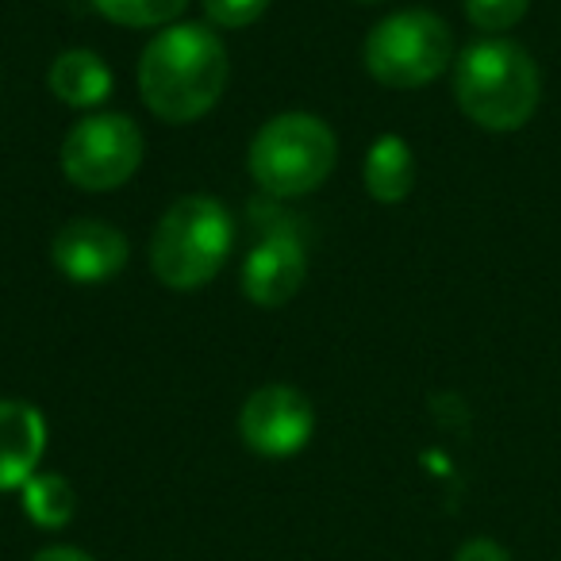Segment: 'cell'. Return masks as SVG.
<instances>
[{"instance_id":"16","label":"cell","mask_w":561,"mask_h":561,"mask_svg":"<svg viewBox=\"0 0 561 561\" xmlns=\"http://www.w3.org/2000/svg\"><path fill=\"white\" fill-rule=\"evenodd\" d=\"M273 0H201L204 20L219 32H242V27H254L257 20L270 12Z\"/></svg>"},{"instance_id":"15","label":"cell","mask_w":561,"mask_h":561,"mask_svg":"<svg viewBox=\"0 0 561 561\" xmlns=\"http://www.w3.org/2000/svg\"><path fill=\"white\" fill-rule=\"evenodd\" d=\"M466 20L481 35H504L530 12V0H461Z\"/></svg>"},{"instance_id":"6","label":"cell","mask_w":561,"mask_h":561,"mask_svg":"<svg viewBox=\"0 0 561 561\" xmlns=\"http://www.w3.org/2000/svg\"><path fill=\"white\" fill-rule=\"evenodd\" d=\"M147 139L127 112H85L66 131L58 165L81 193H116L139 173Z\"/></svg>"},{"instance_id":"9","label":"cell","mask_w":561,"mask_h":561,"mask_svg":"<svg viewBox=\"0 0 561 561\" xmlns=\"http://www.w3.org/2000/svg\"><path fill=\"white\" fill-rule=\"evenodd\" d=\"M131 257V242L104 219H70L50 239V265L73 285H104L119 277Z\"/></svg>"},{"instance_id":"4","label":"cell","mask_w":561,"mask_h":561,"mask_svg":"<svg viewBox=\"0 0 561 561\" xmlns=\"http://www.w3.org/2000/svg\"><path fill=\"white\" fill-rule=\"evenodd\" d=\"M339 162V135L316 112H280L254 131L247 170L270 201H300L328 185Z\"/></svg>"},{"instance_id":"8","label":"cell","mask_w":561,"mask_h":561,"mask_svg":"<svg viewBox=\"0 0 561 561\" xmlns=\"http://www.w3.org/2000/svg\"><path fill=\"white\" fill-rule=\"evenodd\" d=\"M308 280V250L293 227H270L242 257L239 289L254 308H285Z\"/></svg>"},{"instance_id":"5","label":"cell","mask_w":561,"mask_h":561,"mask_svg":"<svg viewBox=\"0 0 561 561\" xmlns=\"http://www.w3.org/2000/svg\"><path fill=\"white\" fill-rule=\"evenodd\" d=\"M454 32L431 9L389 12L369 27L362 43V66L385 89H423L454 66Z\"/></svg>"},{"instance_id":"2","label":"cell","mask_w":561,"mask_h":561,"mask_svg":"<svg viewBox=\"0 0 561 561\" xmlns=\"http://www.w3.org/2000/svg\"><path fill=\"white\" fill-rule=\"evenodd\" d=\"M454 101L473 127L512 135L535 119L542 73L527 47L504 35H484L454 58Z\"/></svg>"},{"instance_id":"13","label":"cell","mask_w":561,"mask_h":561,"mask_svg":"<svg viewBox=\"0 0 561 561\" xmlns=\"http://www.w3.org/2000/svg\"><path fill=\"white\" fill-rule=\"evenodd\" d=\"M20 492H24V512L39 527H66L78 512V492L62 473H35Z\"/></svg>"},{"instance_id":"18","label":"cell","mask_w":561,"mask_h":561,"mask_svg":"<svg viewBox=\"0 0 561 561\" xmlns=\"http://www.w3.org/2000/svg\"><path fill=\"white\" fill-rule=\"evenodd\" d=\"M32 561H93L89 553L73 550V546H47V550H39Z\"/></svg>"},{"instance_id":"14","label":"cell","mask_w":561,"mask_h":561,"mask_svg":"<svg viewBox=\"0 0 561 561\" xmlns=\"http://www.w3.org/2000/svg\"><path fill=\"white\" fill-rule=\"evenodd\" d=\"M108 24H119L127 32H162L185 16L188 0H89Z\"/></svg>"},{"instance_id":"1","label":"cell","mask_w":561,"mask_h":561,"mask_svg":"<svg viewBox=\"0 0 561 561\" xmlns=\"http://www.w3.org/2000/svg\"><path fill=\"white\" fill-rule=\"evenodd\" d=\"M231 78V58L216 27L178 20L150 35L139 55L135 85L147 112L162 124H196L219 104Z\"/></svg>"},{"instance_id":"17","label":"cell","mask_w":561,"mask_h":561,"mask_svg":"<svg viewBox=\"0 0 561 561\" xmlns=\"http://www.w3.org/2000/svg\"><path fill=\"white\" fill-rule=\"evenodd\" d=\"M454 561H512V553L500 542H492V538H469V542L454 553Z\"/></svg>"},{"instance_id":"12","label":"cell","mask_w":561,"mask_h":561,"mask_svg":"<svg viewBox=\"0 0 561 561\" xmlns=\"http://www.w3.org/2000/svg\"><path fill=\"white\" fill-rule=\"evenodd\" d=\"M362 185L377 204H400L415 188V154L404 135H377L362 162Z\"/></svg>"},{"instance_id":"10","label":"cell","mask_w":561,"mask_h":561,"mask_svg":"<svg viewBox=\"0 0 561 561\" xmlns=\"http://www.w3.org/2000/svg\"><path fill=\"white\" fill-rule=\"evenodd\" d=\"M47 454V420L27 400H0V492L24 489Z\"/></svg>"},{"instance_id":"7","label":"cell","mask_w":561,"mask_h":561,"mask_svg":"<svg viewBox=\"0 0 561 561\" xmlns=\"http://www.w3.org/2000/svg\"><path fill=\"white\" fill-rule=\"evenodd\" d=\"M312 400L293 385H262L239 408V435L262 458H293L312 443Z\"/></svg>"},{"instance_id":"11","label":"cell","mask_w":561,"mask_h":561,"mask_svg":"<svg viewBox=\"0 0 561 561\" xmlns=\"http://www.w3.org/2000/svg\"><path fill=\"white\" fill-rule=\"evenodd\" d=\"M47 89L55 101L66 104V108L93 112L112 96L116 78H112V66L104 62L96 50L70 47L47 66Z\"/></svg>"},{"instance_id":"19","label":"cell","mask_w":561,"mask_h":561,"mask_svg":"<svg viewBox=\"0 0 561 561\" xmlns=\"http://www.w3.org/2000/svg\"><path fill=\"white\" fill-rule=\"evenodd\" d=\"M354 4H381V0H354Z\"/></svg>"},{"instance_id":"3","label":"cell","mask_w":561,"mask_h":561,"mask_svg":"<svg viewBox=\"0 0 561 561\" xmlns=\"http://www.w3.org/2000/svg\"><path fill=\"white\" fill-rule=\"evenodd\" d=\"M234 250V216L224 201L204 193L178 196L150 234V273L173 293H196L224 273Z\"/></svg>"}]
</instances>
